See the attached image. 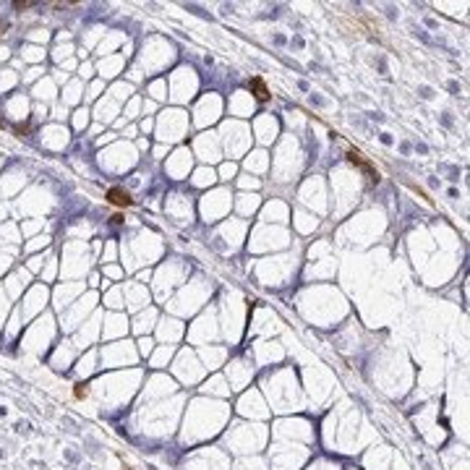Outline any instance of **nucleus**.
Wrapping results in <instances>:
<instances>
[{
  "mask_svg": "<svg viewBox=\"0 0 470 470\" xmlns=\"http://www.w3.org/2000/svg\"><path fill=\"white\" fill-rule=\"evenodd\" d=\"M16 8H19V11H21V8H29V5H34V0H24V3H21V0H19V3H13Z\"/></svg>",
  "mask_w": 470,
  "mask_h": 470,
  "instance_id": "obj_4",
  "label": "nucleus"
},
{
  "mask_svg": "<svg viewBox=\"0 0 470 470\" xmlns=\"http://www.w3.org/2000/svg\"><path fill=\"white\" fill-rule=\"evenodd\" d=\"M248 89L254 92V97L259 99V102H267V99H269V89H267V84H264V81H261L259 76L248 81Z\"/></svg>",
  "mask_w": 470,
  "mask_h": 470,
  "instance_id": "obj_3",
  "label": "nucleus"
},
{
  "mask_svg": "<svg viewBox=\"0 0 470 470\" xmlns=\"http://www.w3.org/2000/svg\"><path fill=\"white\" fill-rule=\"evenodd\" d=\"M348 159L352 162V165H358L360 170H366V173H368V180H371V183H376V180H379V175H376V170H374L371 165H368V162H366L363 157H360V152H355V149H350V152H348Z\"/></svg>",
  "mask_w": 470,
  "mask_h": 470,
  "instance_id": "obj_1",
  "label": "nucleus"
},
{
  "mask_svg": "<svg viewBox=\"0 0 470 470\" xmlns=\"http://www.w3.org/2000/svg\"><path fill=\"white\" fill-rule=\"evenodd\" d=\"M0 123H3V120H0Z\"/></svg>",
  "mask_w": 470,
  "mask_h": 470,
  "instance_id": "obj_6",
  "label": "nucleus"
},
{
  "mask_svg": "<svg viewBox=\"0 0 470 470\" xmlns=\"http://www.w3.org/2000/svg\"><path fill=\"white\" fill-rule=\"evenodd\" d=\"M86 394V384H78L76 387V397H84Z\"/></svg>",
  "mask_w": 470,
  "mask_h": 470,
  "instance_id": "obj_5",
  "label": "nucleus"
},
{
  "mask_svg": "<svg viewBox=\"0 0 470 470\" xmlns=\"http://www.w3.org/2000/svg\"><path fill=\"white\" fill-rule=\"evenodd\" d=\"M107 201L110 204H115V206H131L133 204V198H131V194L128 191H123V188H110L107 191Z\"/></svg>",
  "mask_w": 470,
  "mask_h": 470,
  "instance_id": "obj_2",
  "label": "nucleus"
}]
</instances>
